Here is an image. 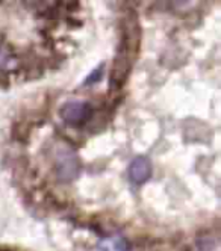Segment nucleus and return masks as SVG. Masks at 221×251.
Segmentation results:
<instances>
[{
  "instance_id": "nucleus-3",
  "label": "nucleus",
  "mask_w": 221,
  "mask_h": 251,
  "mask_svg": "<svg viewBox=\"0 0 221 251\" xmlns=\"http://www.w3.org/2000/svg\"><path fill=\"white\" fill-rule=\"evenodd\" d=\"M100 76V73H99V71H94V73H93V76H91L89 79H86V83H91V82H94L97 77Z\"/></svg>"
},
{
  "instance_id": "nucleus-1",
  "label": "nucleus",
  "mask_w": 221,
  "mask_h": 251,
  "mask_svg": "<svg viewBox=\"0 0 221 251\" xmlns=\"http://www.w3.org/2000/svg\"><path fill=\"white\" fill-rule=\"evenodd\" d=\"M88 104L82 101H70L62 107V117L70 124L82 123L88 115Z\"/></svg>"
},
{
  "instance_id": "nucleus-2",
  "label": "nucleus",
  "mask_w": 221,
  "mask_h": 251,
  "mask_svg": "<svg viewBox=\"0 0 221 251\" xmlns=\"http://www.w3.org/2000/svg\"><path fill=\"white\" fill-rule=\"evenodd\" d=\"M129 176L134 182L144 183L150 177V164L144 157H137L129 167Z\"/></svg>"
}]
</instances>
